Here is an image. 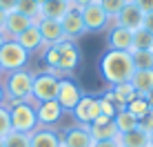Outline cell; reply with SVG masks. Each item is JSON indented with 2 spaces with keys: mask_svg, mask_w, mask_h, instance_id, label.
Listing matches in <instances>:
<instances>
[{
  "mask_svg": "<svg viewBox=\"0 0 153 147\" xmlns=\"http://www.w3.org/2000/svg\"><path fill=\"white\" fill-rule=\"evenodd\" d=\"M98 69H100V74H102L104 82H107L109 87H113V85H120V82L131 80L135 67H133V60H131L129 51L107 49L102 54V58H100Z\"/></svg>",
  "mask_w": 153,
  "mask_h": 147,
  "instance_id": "7a4b0ae2",
  "label": "cell"
},
{
  "mask_svg": "<svg viewBox=\"0 0 153 147\" xmlns=\"http://www.w3.org/2000/svg\"><path fill=\"white\" fill-rule=\"evenodd\" d=\"M73 9L71 2H65V0H47L42 4V18L49 20H62L67 14Z\"/></svg>",
  "mask_w": 153,
  "mask_h": 147,
  "instance_id": "ffe728a7",
  "label": "cell"
},
{
  "mask_svg": "<svg viewBox=\"0 0 153 147\" xmlns=\"http://www.w3.org/2000/svg\"><path fill=\"white\" fill-rule=\"evenodd\" d=\"M27 62H29V51L22 49V45H18L16 40H7L0 47V67H2V74L27 69Z\"/></svg>",
  "mask_w": 153,
  "mask_h": 147,
  "instance_id": "8992f818",
  "label": "cell"
},
{
  "mask_svg": "<svg viewBox=\"0 0 153 147\" xmlns=\"http://www.w3.org/2000/svg\"><path fill=\"white\" fill-rule=\"evenodd\" d=\"M111 22L120 25V27H126V29H131V31H135V29L142 27V22H144V11H142L133 0H129V2L122 7V11L115 16V20H111Z\"/></svg>",
  "mask_w": 153,
  "mask_h": 147,
  "instance_id": "4fadbf2b",
  "label": "cell"
},
{
  "mask_svg": "<svg viewBox=\"0 0 153 147\" xmlns=\"http://www.w3.org/2000/svg\"><path fill=\"white\" fill-rule=\"evenodd\" d=\"M80 14H82L87 31H107L111 27V18L107 16V11L102 9L100 2H91V4H87V7H82Z\"/></svg>",
  "mask_w": 153,
  "mask_h": 147,
  "instance_id": "9c48e42d",
  "label": "cell"
},
{
  "mask_svg": "<svg viewBox=\"0 0 153 147\" xmlns=\"http://www.w3.org/2000/svg\"><path fill=\"white\" fill-rule=\"evenodd\" d=\"M131 60L135 69H153V51L151 49H131Z\"/></svg>",
  "mask_w": 153,
  "mask_h": 147,
  "instance_id": "4316f807",
  "label": "cell"
},
{
  "mask_svg": "<svg viewBox=\"0 0 153 147\" xmlns=\"http://www.w3.org/2000/svg\"><path fill=\"white\" fill-rule=\"evenodd\" d=\"M31 136V147H62L60 132L53 127H38Z\"/></svg>",
  "mask_w": 153,
  "mask_h": 147,
  "instance_id": "d6986e66",
  "label": "cell"
},
{
  "mask_svg": "<svg viewBox=\"0 0 153 147\" xmlns=\"http://www.w3.org/2000/svg\"><path fill=\"white\" fill-rule=\"evenodd\" d=\"M16 4H18V0H0V9L2 11H16Z\"/></svg>",
  "mask_w": 153,
  "mask_h": 147,
  "instance_id": "e575fe53",
  "label": "cell"
},
{
  "mask_svg": "<svg viewBox=\"0 0 153 147\" xmlns=\"http://www.w3.org/2000/svg\"><path fill=\"white\" fill-rule=\"evenodd\" d=\"M151 51H153V49H151Z\"/></svg>",
  "mask_w": 153,
  "mask_h": 147,
  "instance_id": "c3c4849f",
  "label": "cell"
},
{
  "mask_svg": "<svg viewBox=\"0 0 153 147\" xmlns=\"http://www.w3.org/2000/svg\"><path fill=\"white\" fill-rule=\"evenodd\" d=\"M142 27H144L146 31H151V34H153V11L144 14V22H142Z\"/></svg>",
  "mask_w": 153,
  "mask_h": 147,
  "instance_id": "8d00e7d4",
  "label": "cell"
},
{
  "mask_svg": "<svg viewBox=\"0 0 153 147\" xmlns=\"http://www.w3.org/2000/svg\"><path fill=\"white\" fill-rule=\"evenodd\" d=\"M65 2H71V4H73V0H65Z\"/></svg>",
  "mask_w": 153,
  "mask_h": 147,
  "instance_id": "bcb514c9",
  "label": "cell"
},
{
  "mask_svg": "<svg viewBox=\"0 0 153 147\" xmlns=\"http://www.w3.org/2000/svg\"><path fill=\"white\" fill-rule=\"evenodd\" d=\"M33 71L29 69H18L4 74V105L20 103V100H31V89H33Z\"/></svg>",
  "mask_w": 153,
  "mask_h": 147,
  "instance_id": "3957f363",
  "label": "cell"
},
{
  "mask_svg": "<svg viewBox=\"0 0 153 147\" xmlns=\"http://www.w3.org/2000/svg\"><path fill=\"white\" fill-rule=\"evenodd\" d=\"M144 98H146V103H149V107L153 109V89H151L149 94H144Z\"/></svg>",
  "mask_w": 153,
  "mask_h": 147,
  "instance_id": "ab89813d",
  "label": "cell"
},
{
  "mask_svg": "<svg viewBox=\"0 0 153 147\" xmlns=\"http://www.w3.org/2000/svg\"><path fill=\"white\" fill-rule=\"evenodd\" d=\"M129 2V0H100V4H102V9L107 11V16L111 20H115V16L122 11V7Z\"/></svg>",
  "mask_w": 153,
  "mask_h": 147,
  "instance_id": "4dcf8cb0",
  "label": "cell"
},
{
  "mask_svg": "<svg viewBox=\"0 0 153 147\" xmlns=\"http://www.w3.org/2000/svg\"><path fill=\"white\" fill-rule=\"evenodd\" d=\"M42 60L47 62L49 71L58 76H71L80 65V49L76 40H60L56 45H47L42 49Z\"/></svg>",
  "mask_w": 153,
  "mask_h": 147,
  "instance_id": "6da1fadb",
  "label": "cell"
},
{
  "mask_svg": "<svg viewBox=\"0 0 153 147\" xmlns=\"http://www.w3.org/2000/svg\"><path fill=\"white\" fill-rule=\"evenodd\" d=\"M4 43H7V38H4V34H2V31H0V47H2Z\"/></svg>",
  "mask_w": 153,
  "mask_h": 147,
  "instance_id": "b9f144b4",
  "label": "cell"
},
{
  "mask_svg": "<svg viewBox=\"0 0 153 147\" xmlns=\"http://www.w3.org/2000/svg\"><path fill=\"white\" fill-rule=\"evenodd\" d=\"M91 2H100V0H73V7L82 9V7H87V4H91Z\"/></svg>",
  "mask_w": 153,
  "mask_h": 147,
  "instance_id": "74e56055",
  "label": "cell"
},
{
  "mask_svg": "<svg viewBox=\"0 0 153 147\" xmlns=\"http://www.w3.org/2000/svg\"><path fill=\"white\" fill-rule=\"evenodd\" d=\"M98 100H100V112H102V116L113 118L115 114L120 112V109H124L122 105L115 100V96H113V92H111V89H107V92H104L102 96H98Z\"/></svg>",
  "mask_w": 153,
  "mask_h": 147,
  "instance_id": "7402d4cb",
  "label": "cell"
},
{
  "mask_svg": "<svg viewBox=\"0 0 153 147\" xmlns=\"http://www.w3.org/2000/svg\"><path fill=\"white\" fill-rule=\"evenodd\" d=\"M36 2H38V4H40V7H42V4H45V2H47V0H36Z\"/></svg>",
  "mask_w": 153,
  "mask_h": 147,
  "instance_id": "ee69618b",
  "label": "cell"
},
{
  "mask_svg": "<svg viewBox=\"0 0 153 147\" xmlns=\"http://www.w3.org/2000/svg\"><path fill=\"white\" fill-rule=\"evenodd\" d=\"M89 134H91L93 140H113V138H118V136H120L118 127H115V123H113V118L102 116V114L89 125Z\"/></svg>",
  "mask_w": 153,
  "mask_h": 147,
  "instance_id": "9a60e30c",
  "label": "cell"
},
{
  "mask_svg": "<svg viewBox=\"0 0 153 147\" xmlns=\"http://www.w3.org/2000/svg\"><path fill=\"white\" fill-rule=\"evenodd\" d=\"M36 114H38V125L40 127H53L60 125V120L65 118V109L60 107L58 100H45L36 103Z\"/></svg>",
  "mask_w": 153,
  "mask_h": 147,
  "instance_id": "30bf717a",
  "label": "cell"
},
{
  "mask_svg": "<svg viewBox=\"0 0 153 147\" xmlns=\"http://www.w3.org/2000/svg\"><path fill=\"white\" fill-rule=\"evenodd\" d=\"M100 100L98 96H93V94H84V96L80 98V103L73 107L71 116L73 120H76L78 125H84V127H89V125L93 123L98 116H100Z\"/></svg>",
  "mask_w": 153,
  "mask_h": 147,
  "instance_id": "52a82bcc",
  "label": "cell"
},
{
  "mask_svg": "<svg viewBox=\"0 0 153 147\" xmlns=\"http://www.w3.org/2000/svg\"><path fill=\"white\" fill-rule=\"evenodd\" d=\"M124 109L131 114V116H135V118H142V116H144V114L149 112L151 107H149V103H146V98L142 96V94H138V96H135L131 103H126V107H124Z\"/></svg>",
  "mask_w": 153,
  "mask_h": 147,
  "instance_id": "f1b7e54d",
  "label": "cell"
},
{
  "mask_svg": "<svg viewBox=\"0 0 153 147\" xmlns=\"http://www.w3.org/2000/svg\"><path fill=\"white\" fill-rule=\"evenodd\" d=\"M31 25H36L31 18H27V16L18 14V11H9L7 20H4V27H2V34H4L7 40H16L25 29H29Z\"/></svg>",
  "mask_w": 153,
  "mask_h": 147,
  "instance_id": "2e32d148",
  "label": "cell"
},
{
  "mask_svg": "<svg viewBox=\"0 0 153 147\" xmlns=\"http://www.w3.org/2000/svg\"><path fill=\"white\" fill-rule=\"evenodd\" d=\"M84 96V92L78 87L76 80H71L69 76L67 78H60V87H58V96L56 100L60 103V107L65 109V114H71L73 107L80 103V98Z\"/></svg>",
  "mask_w": 153,
  "mask_h": 147,
  "instance_id": "ba28073f",
  "label": "cell"
},
{
  "mask_svg": "<svg viewBox=\"0 0 153 147\" xmlns=\"http://www.w3.org/2000/svg\"><path fill=\"white\" fill-rule=\"evenodd\" d=\"M60 143H62V147H91L93 138L89 134V127L73 123L60 132Z\"/></svg>",
  "mask_w": 153,
  "mask_h": 147,
  "instance_id": "8fae6325",
  "label": "cell"
},
{
  "mask_svg": "<svg viewBox=\"0 0 153 147\" xmlns=\"http://www.w3.org/2000/svg\"><path fill=\"white\" fill-rule=\"evenodd\" d=\"M4 20H7V11L0 9V31H2V27H4Z\"/></svg>",
  "mask_w": 153,
  "mask_h": 147,
  "instance_id": "f35d334b",
  "label": "cell"
},
{
  "mask_svg": "<svg viewBox=\"0 0 153 147\" xmlns=\"http://www.w3.org/2000/svg\"><path fill=\"white\" fill-rule=\"evenodd\" d=\"M60 78L56 71H40L33 76V89H31V103H45V100H56Z\"/></svg>",
  "mask_w": 153,
  "mask_h": 147,
  "instance_id": "5b68a950",
  "label": "cell"
},
{
  "mask_svg": "<svg viewBox=\"0 0 153 147\" xmlns=\"http://www.w3.org/2000/svg\"><path fill=\"white\" fill-rule=\"evenodd\" d=\"M16 43L22 45V49H27L29 56L31 54H38V51L45 49V40H42V36H40V31H38L36 25H31L29 29H25L22 34L16 38Z\"/></svg>",
  "mask_w": 153,
  "mask_h": 147,
  "instance_id": "ac0fdd59",
  "label": "cell"
},
{
  "mask_svg": "<svg viewBox=\"0 0 153 147\" xmlns=\"http://www.w3.org/2000/svg\"><path fill=\"white\" fill-rule=\"evenodd\" d=\"M131 85H133V89L138 94H149L153 89V69H135L133 76H131Z\"/></svg>",
  "mask_w": 153,
  "mask_h": 147,
  "instance_id": "44dd1931",
  "label": "cell"
},
{
  "mask_svg": "<svg viewBox=\"0 0 153 147\" xmlns=\"http://www.w3.org/2000/svg\"><path fill=\"white\" fill-rule=\"evenodd\" d=\"M113 123L115 127H118L120 134H126V132H133V129H138V118L131 116L126 109H120L118 114L113 116Z\"/></svg>",
  "mask_w": 153,
  "mask_h": 147,
  "instance_id": "d4e9b609",
  "label": "cell"
},
{
  "mask_svg": "<svg viewBox=\"0 0 153 147\" xmlns=\"http://www.w3.org/2000/svg\"><path fill=\"white\" fill-rule=\"evenodd\" d=\"M149 147H153V132L149 134Z\"/></svg>",
  "mask_w": 153,
  "mask_h": 147,
  "instance_id": "7bdbcfd3",
  "label": "cell"
},
{
  "mask_svg": "<svg viewBox=\"0 0 153 147\" xmlns=\"http://www.w3.org/2000/svg\"><path fill=\"white\" fill-rule=\"evenodd\" d=\"M0 76H2V67H0Z\"/></svg>",
  "mask_w": 153,
  "mask_h": 147,
  "instance_id": "7dc6e473",
  "label": "cell"
},
{
  "mask_svg": "<svg viewBox=\"0 0 153 147\" xmlns=\"http://www.w3.org/2000/svg\"><path fill=\"white\" fill-rule=\"evenodd\" d=\"M60 22H62V29H65V38H67V40H76V43H78V40L87 34L82 14H80V9H76V7H73L71 11L60 20Z\"/></svg>",
  "mask_w": 153,
  "mask_h": 147,
  "instance_id": "5bb4252c",
  "label": "cell"
},
{
  "mask_svg": "<svg viewBox=\"0 0 153 147\" xmlns=\"http://www.w3.org/2000/svg\"><path fill=\"white\" fill-rule=\"evenodd\" d=\"M131 49H153V34L144 27L133 31V47Z\"/></svg>",
  "mask_w": 153,
  "mask_h": 147,
  "instance_id": "83f0119b",
  "label": "cell"
},
{
  "mask_svg": "<svg viewBox=\"0 0 153 147\" xmlns=\"http://www.w3.org/2000/svg\"><path fill=\"white\" fill-rule=\"evenodd\" d=\"M120 145L122 147H149V134H144L142 129L120 134Z\"/></svg>",
  "mask_w": 153,
  "mask_h": 147,
  "instance_id": "603a6c76",
  "label": "cell"
},
{
  "mask_svg": "<svg viewBox=\"0 0 153 147\" xmlns=\"http://www.w3.org/2000/svg\"><path fill=\"white\" fill-rule=\"evenodd\" d=\"M135 4L142 9L144 14H149V11H153V0H133Z\"/></svg>",
  "mask_w": 153,
  "mask_h": 147,
  "instance_id": "d590c367",
  "label": "cell"
},
{
  "mask_svg": "<svg viewBox=\"0 0 153 147\" xmlns=\"http://www.w3.org/2000/svg\"><path fill=\"white\" fill-rule=\"evenodd\" d=\"M0 147H4V143H2V138H0Z\"/></svg>",
  "mask_w": 153,
  "mask_h": 147,
  "instance_id": "f6af8a7d",
  "label": "cell"
},
{
  "mask_svg": "<svg viewBox=\"0 0 153 147\" xmlns=\"http://www.w3.org/2000/svg\"><path fill=\"white\" fill-rule=\"evenodd\" d=\"M138 129H142L144 134L153 132V109H149L142 118H138Z\"/></svg>",
  "mask_w": 153,
  "mask_h": 147,
  "instance_id": "d6a6232c",
  "label": "cell"
},
{
  "mask_svg": "<svg viewBox=\"0 0 153 147\" xmlns=\"http://www.w3.org/2000/svg\"><path fill=\"white\" fill-rule=\"evenodd\" d=\"M113 92V96H115V100H118L122 107H126V103H131L135 96H138V92L133 89V85H131L129 80L126 82H120V85H113V87H109Z\"/></svg>",
  "mask_w": 153,
  "mask_h": 147,
  "instance_id": "cb8c5ba5",
  "label": "cell"
},
{
  "mask_svg": "<svg viewBox=\"0 0 153 147\" xmlns=\"http://www.w3.org/2000/svg\"><path fill=\"white\" fill-rule=\"evenodd\" d=\"M11 132V116H9V107L0 105V138H4Z\"/></svg>",
  "mask_w": 153,
  "mask_h": 147,
  "instance_id": "1f68e13d",
  "label": "cell"
},
{
  "mask_svg": "<svg viewBox=\"0 0 153 147\" xmlns=\"http://www.w3.org/2000/svg\"><path fill=\"white\" fill-rule=\"evenodd\" d=\"M107 47L109 49H118V51H131V47H133V31L111 22V27L107 29Z\"/></svg>",
  "mask_w": 153,
  "mask_h": 147,
  "instance_id": "7c38bea8",
  "label": "cell"
},
{
  "mask_svg": "<svg viewBox=\"0 0 153 147\" xmlns=\"http://www.w3.org/2000/svg\"><path fill=\"white\" fill-rule=\"evenodd\" d=\"M91 147H122V145H120V136H118L113 140H93Z\"/></svg>",
  "mask_w": 153,
  "mask_h": 147,
  "instance_id": "836d02e7",
  "label": "cell"
},
{
  "mask_svg": "<svg viewBox=\"0 0 153 147\" xmlns=\"http://www.w3.org/2000/svg\"><path fill=\"white\" fill-rule=\"evenodd\" d=\"M42 40H45V47L47 45H56L60 40H65V29H62V22L60 20H49V18H40L36 22Z\"/></svg>",
  "mask_w": 153,
  "mask_h": 147,
  "instance_id": "e0dca14e",
  "label": "cell"
},
{
  "mask_svg": "<svg viewBox=\"0 0 153 147\" xmlns=\"http://www.w3.org/2000/svg\"><path fill=\"white\" fill-rule=\"evenodd\" d=\"M2 143H4V147H31V136L11 129V132L2 138Z\"/></svg>",
  "mask_w": 153,
  "mask_h": 147,
  "instance_id": "f546056e",
  "label": "cell"
},
{
  "mask_svg": "<svg viewBox=\"0 0 153 147\" xmlns=\"http://www.w3.org/2000/svg\"><path fill=\"white\" fill-rule=\"evenodd\" d=\"M9 107V116H11V129L20 134H33L38 125V114H36V103L31 100H20L11 103Z\"/></svg>",
  "mask_w": 153,
  "mask_h": 147,
  "instance_id": "277c9868",
  "label": "cell"
},
{
  "mask_svg": "<svg viewBox=\"0 0 153 147\" xmlns=\"http://www.w3.org/2000/svg\"><path fill=\"white\" fill-rule=\"evenodd\" d=\"M0 105H4V87H2V80H0Z\"/></svg>",
  "mask_w": 153,
  "mask_h": 147,
  "instance_id": "60d3db41",
  "label": "cell"
},
{
  "mask_svg": "<svg viewBox=\"0 0 153 147\" xmlns=\"http://www.w3.org/2000/svg\"><path fill=\"white\" fill-rule=\"evenodd\" d=\"M16 11L27 16V18H31L33 22H38V20L42 18V7L36 0H18V4H16Z\"/></svg>",
  "mask_w": 153,
  "mask_h": 147,
  "instance_id": "484cf974",
  "label": "cell"
}]
</instances>
